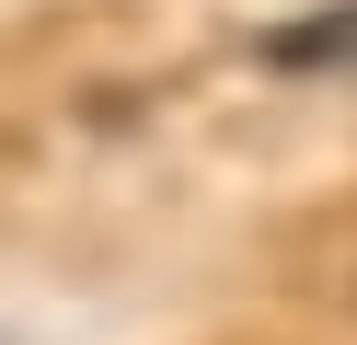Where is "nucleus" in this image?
Returning <instances> with one entry per match:
<instances>
[{"mask_svg":"<svg viewBox=\"0 0 357 345\" xmlns=\"http://www.w3.org/2000/svg\"><path fill=\"white\" fill-rule=\"evenodd\" d=\"M265 69H357V0H334V12H300V23H265L254 35Z\"/></svg>","mask_w":357,"mask_h":345,"instance_id":"f257e3e1","label":"nucleus"}]
</instances>
